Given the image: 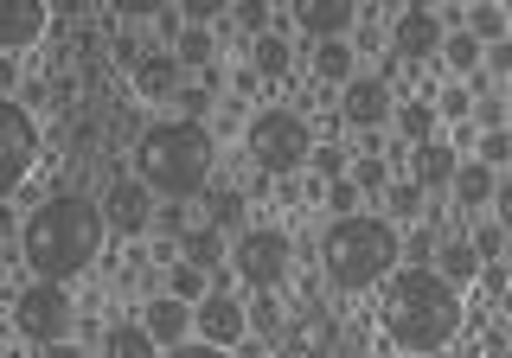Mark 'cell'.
<instances>
[{"label":"cell","mask_w":512,"mask_h":358,"mask_svg":"<svg viewBox=\"0 0 512 358\" xmlns=\"http://www.w3.org/2000/svg\"><path fill=\"white\" fill-rule=\"evenodd\" d=\"M269 352V339H244V346H237V358H263Z\"/></svg>","instance_id":"49"},{"label":"cell","mask_w":512,"mask_h":358,"mask_svg":"<svg viewBox=\"0 0 512 358\" xmlns=\"http://www.w3.org/2000/svg\"><path fill=\"white\" fill-rule=\"evenodd\" d=\"M128 90H135L141 103H173V96L186 90V64L173 52H148L135 71H128Z\"/></svg>","instance_id":"13"},{"label":"cell","mask_w":512,"mask_h":358,"mask_svg":"<svg viewBox=\"0 0 512 358\" xmlns=\"http://www.w3.org/2000/svg\"><path fill=\"white\" fill-rule=\"evenodd\" d=\"M167 358H237V352L212 346V339H186V346H167Z\"/></svg>","instance_id":"43"},{"label":"cell","mask_w":512,"mask_h":358,"mask_svg":"<svg viewBox=\"0 0 512 358\" xmlns=\"http://www.w3.org/2000/svg\"><path fill=\"white\" fill-rule=\"evenodd\" d=\"M250 327L269 339V346H282V333H288V314H282V301L276 295H256L250 301Z\"/></svg>","instance_id":"31"},{"label":"cell","mask_w":512,"mask_h":358,"mask_svg":"<svg viewBox=\"0 0 512 358\" xmlns=\"http://www.w3.org/2000/svg\"><path fill=\"white\" fill-rule=\"evenodd\" d=\"M468 358H493V352H468Z\"/></svg>","instance_id":"50"},{"label":"cell","mask_w":512,"mask_h":358,"mask_svg":"<svg viewBox=\"0 0 512 358\" xmlns=\"http://www.w3.org/2000/svg\"><path fill=\"white\" fill-rule=\"evenodd\" d=\"M32 160H39V128H32V109L13 103V96H0V186H20L32 173Z\"/></svg>","instance_id":"8"},{"label":"cell","mask_w":512,"mask_h":358,"mask_svg":"<svg viewBox=\"0 0 512 358\" xmlns=\"http://www.w3.org/2000/svg\"><path fill=\"white\" fill-rule=\"evenodd\" d=\"M167 295H180V301H192L199 307L212 288H205V269H192V263H173V275H167Z\"/></svg>","instance_id":"33"},{"label":"cell","mask_w":512,"mask_h":358,"mask_svg":"<svg viewBox=\"0 0 512 358\" xmlns=\"http://www.w3.org/2000/svg\"><path fill=\"white\" fill-rule=\"evenodd\" d=\"M455 205L461 211H474V205H493V192H500V179H493V167H480V160H461V173H455Z\"/></svg>","instance_id":"24"},{"label":"cell","mask_w":512,"mask_h":358,"mask_svg":"<svg viewBox=\"0 0 512 358\" xmlns=\"http://www.w3.org/2000/svg\"><path fill=\"white\" fill-rule=\"evenodd\" d=\"M154 231L186 237V231H199V224H192V211H186V205H160V211H154Z\"/></svg>","instance_id":"37"},{"label":"cell","mask_w":512,"mask_h":358,"mask_svg":"<svg viewBox=\"0 0 512 358\" xmlns=\"http://www.w3.org/2000/svg\"><path fill=\"white\" fill-rule=\"evenodd\" d=\"M352 186H359V192H391V160H384V154H359Z\"/></svg>","instance_id":"32"},{"label":"cell","mask_w":512,"mask_h":358,"mask_svg":"<svg viewBox=\"0 0 512 358\" xmlns=\"http://www.w3.org/2000/svg\"><path fill=\"white\" fill-rule=\"evenodd\" d=\"M442 45H448V26H442V13H429V7H410V13H397L391 20V58L397 64H429V58H442Z\"/></svg>","instance_id":"9"},{"label":"cell","mask_w":512,"mask_h":358,"mask_svg":"<svg viewBox=\"0 0 512 358\" xmlns=\"http://www.w3.org/2000/svg\"><path fill=\"white\" fill-rule=\"evenodd\" d=\"M314 148H320L314 122L301 116V109H288V103L256 109V116L244 122V154H250V167L263 179H295L314 160Z\"/></svg>","instance_id":"5"},{"label":"cell","mask_w":512,"mask_h":358,"mask_svg":"<svg viewBox=\"0 0 512 358\" xmlns=\"http://www.w3.org/2000/svg\"><path fill=\"white\" fill-rule=\"evenodd\" d=\"M180 263H192V269H231V243H224V231L218 224H199V231H186L180 237Z\"/></svg>","instance_id":"18"},{"label":"cell","mask_w":512,"mask_h":358,"mask_svg":"<svg viewBox=\"0 0 512 358\" xmlns=\"http://www.w3.org/2000/svg\"><path fill=\"white\" fill-rule=\"evenodd\" d=\"M45 96H52V84H20V96H13V103H26V109H45Z\"/></svg>","instance_id":"47"},{"label":"cell","mask_w":512,"mask_h":358,"mask_svg":"<svg viewBox=\"0 0 512 358\" xmlns=\"http://www.w3.org/2000/svg\"><path fill=\"white\" fill-rule=\"evenodd\" d=\"M141 327L160 339V352H167V346H186V339H192V301H180V295H148V307H141Z\"/></svg>","instance_id":"14"},{"label":"cell","mask_w":512,"mask_h":358,"mask_svg":"<svg viewBox=\"0 0 512 358\" xmlns=\"http://www.w3.org/2000/svg\"><path fill=\"white\" fill-rule=\"evenodd\" d=\"M135 179L160 199H199L218 186V135L199 122H154L135 135Z\"/></svg>","instance_id":"3"},{"label":"cell","mask_w":512,"mask_h":358,"mask_svg":"<svg viewBox=\"0 0 512 358\" xmlns=\"http://www.w3.org/2000/svg\"><path fill=\"white\" fill-rule=\"evenodd\" d=\"M320 269L340 295H365V288H384L397 269H404V237L391 231L372 211H352V218H333L327 237H320Z\"/></svg>","instance_id":"4"},{"label":"cell","mask_w":512,"mask_h":358,"mask_svg":"<svg viewBox=\"0 0 512 358\" xmlns=\"http://www.w3.org/2000/svg\"><path fill=\"white\" fill-rule=\"evenodd\" d=\"M506 122H512V103H506Z\"/></svg>","instance_id":"51"},{"label":"cell","mask_w":512,"mask_h":358,"mask_svg":"<svg viewBox=\"0 0 512 358\" xmlns=\"http://www.w3.org/2000/svg\"><path fill=\"white\" fill-rule=\"evenodd\" d=\"M397 135H404L410 141V148H423V141H436V96H410V103H397Z\"/></svg>","instance_id":"23"},{"label":"cell","mask_w":512,"mask_h":358,"mask_svg":"<svg viewBox=\"0 0 512 358\" xmlns=\"http://www.w3.org/2000/svg\"><path fill=\"white\" fill-rule=\"evenodd\" d=\"M154 186H141L135 173L116 179V186L103 192V218H109V231L116 237H141V231H154Z\"/></svg>","instance_id":"12"},{"label":"cell","mask_w":512,"mask_h":358,"mask_svg":"<svg viewBox=\"0 0 512 358\" xmlns=\"http://www.w3.org/2000/svg\"><path fill=\"white\" fill-rule=\"evenodd\" d=\"M397 116V96H391V84L384 77H352V84L340 90V122L352 128V135H378L384 122Z\"/></svg>","instance_id":"10"},{"label":"cell","mask_w":512,"mask_h":358,"mask_svg":"<svg viewBox=\"0 0 512 358\" xmlns=\"http://www.w3.org/2000/svg\"><path fill=\"white\" fill-rule=\"evenodd\" d=\"M39 358H90L84 346H71V339H64V346H39Z\"/></svg>","instance_id":"48"},{"label":"cell","mask_w":512,"mask_h":358,"mask_svg":"<svg viewBox=\"0 0 512 358\" xmlns=\"http://www.w3.org/2000/svg\"><path fill=\"white\" fill-rule=\"evenodd\" d=\"M327 205H333V218H352V211H359V186H352V173L327 186Z\"/></svg>","instance_id":"38"},{"label":"cell","mask_w":512,"mask_h":358,"mask_svg":"<svg viewBox=\"0 0 512 358\" xmlns=\"http://www.w3.org/2000/svg\"><path fill=\"white\" fill-rule=\"evenodd\" d=\"M436 250H442V237H436V231H423V224H410V237H404L410 269H436Z\"/></svg>","instance_id":"35"},{"label":"cell","mask_w":512,"mask_h":358,"mask_svg":"<svg viewBox=\"0 0 512 358\" xmlns=\"http://www.w3.org/2000/svg\"><path fill=\"white\" fill-rule=\"evenodd\" d=\"M173 103H180V122H199V128H205V116H212V109L224 103V96H218V71L192 77V84H186L180 96H173Z\"/></svg>","instance_id":"27"},{"label":"cell","mask_w":512,"mask_h":358,"mask_svg":"<svg viewBox=\"0 0 512 358\" xmlns=\"http://www.w3.org/2000/svg\"><path fill=\"white\" fill-rule=\"evenodd\" d=\"M474 250L487 256V263H500V250H506V231H500V224H480V231H474Z\"/></svg>","instance_id":"41"},{"label":"cell","mask_w":512,"mask_h":358,"mask_svg":"<svg viewBox=\"0 0 512 358\" xmlns=\"http://www.w3.org/2000/svg\"><path fill=\"white\" fill-rule=\"evenodd\" d=\"M45 32H52V13H45V7H20L7 20V32H0V52H32Z\"/></svg>","instance_id":"25"},{"label":"cell","mask_w":512,"mask_h":358,"mask_svg":"<svg viewBox=\"0 0 512 358\" xmlns=\"http://www.w3.org/2000/svg\"><path fill=\"white\" fill-rule=\"evenodd\" d=\"M468 109H474V103H468V84H448V90L436 96V116H448V122H461Z\"/></svg>","instance_id":"39"},{"label":"cell","mask_w":512,"mask_h":358,"mask_svg":"<svg viewBox=\"0 0 512 358\" xmlns=\"http://www.w3.org/2000/svg\"><path fill=\"white\" fill-rule=\"evenodd\" d=\"M186 26H205V32H212V20H218V0H186Z\"/></svg>","instance_id":"45"},{"label":"cell","mask_w":512,"mask_h":358,"mask_svg":"<svg viewBox=\"0 0 512 358\" xmlns=\"http://www.w3.org/2000/svg\"><path fill=\"white\" fill-rule=\"evenodd\" d=\"M244 218H250V192H244V186H224V179H218V186L205 192V224H218L224 237H231V231L244 237V231H250Z\"/></svg>","instance_id":"16"},{"label":"cell","mask_w":512,"mask_h":358,"mask_svg":"<svg viewBox=\"0 0 512 358\" xmlns=\"http://www.w3.org/2000/svg\"><path fill=\"white\" fill-rule=\"evenodd\" d=\"M410 154H416V186H423V192H429V186H436V192H442V186H455L461 154L448 148V141H423V148H410Z\"/></svg>","instance_id":"21"},{"label":"cell","mask_w":512,"mask_h":358,"mask_svg":"<svg viewBox=\"0 0 512 358\" xmlns=\"http://www.w3.org/2000/svg\"><path fill=\"white\" fill-rule=\"evenodd\" d=\"M13 327H20V339H32V346H64L71 327H77L71 282H32V288H20V301H13Z\"/></svg>","instance_id":"7"},{"label":"cell","mask_w":512,"mask_h":358,"mask_svg":"<svg viewBox=\"0 0 512 358\" xmlns=\"http://www.w3.org/2000/svg\"><path fill=\"white\" fill-rule=\"evenodd\" d=\"M487 77H512V39H500V45H487V64H480Z\"/></svg>","instance_id":"44"},{"label":"cell","mask_w":512,"mask_h":358,"mask_svg":"<svg viewBox=\"0 0 512 358\" xmlns=\"http://www.w3.org/2000/svg\"><path fill=\"white\" fill-rule=\"evenodd\" d=\"M468 32L480 45H500V39H512V13L493 7V0H480V7H468Z\"/></svg>","instance_id":"29"},{"label":"cell","mask_w":512,"mask_h":358,"mask_svg":"<svg viewBox=\"0 0 512 358\" xmlns=\"http://www.w3.org/2000/svg\"><path fill=\"white\" fill-rule=\"evenodd\" d=\"M173 58H180L186 64V71H218V39H212V32H205V26H186L180 32V45H173Z\"/></svg>","instance_id":"28"},{"label":"cell","mask_w":512,"mask_h":358,"mask_svg":"<svg viewBox=\"0 0 512 358\" xmlns=\"http://www.w3.org/2000/svg\"><path fill=\"white\" fill-rule=\"evenodd\" d=\"M244 64H250L256 77H263V84H269V77H288V71H295V45H288L282 32H263V39H244Z\"/></svg>","instance_id":"19"},{"label":"cell","mask_w":512,"mask_h":358,"mask_svg":"<svg viewBox=\"0 0 512 358\" xmlns=\"http://www.w3.org/2000/svg\"><path fill=\"white\" fill-rule=\"evenodd\" d=\"M384 211H391L397 224H416V218H423V186H416V179H391V192H384Z\"/></svg>","instance_id":"30"},{"label":"cell","mask_w":512,"mask_h":358,"mask_svg":"<svg viewBox=\"0 0 512 358\" xmlns=\"http://www.w3.org/2000/svg\"><path fill=\"white\" fill-rule=\"evenodd\" d=\"M192 339H212V346H224V352H237L250 339V307L237 301V295H205L199 307H192Z\"/></svg>","instance_id":"11"},{"label":"cell","mask_w":512,"mask_h":358,"mask_svg":"<svg viewBox=\"0 0 512 358\" xmlns=\"http://www.w3.org/2000/svg\"><path fill=\"white\" fill-rule=\"evenodd\" d=\"M352 20H359V7H352V0H301V7H295V26L308 32L314 45H327V39H346V32H352Z\"/></svg>","instance_id":"15"},{"label":"cell","mask_w":512,"mask_h":358,"mask_svg":"<svg viewBox=\"0 0 512 358\" xmlns=\"http://www.w3.org/2000/svg\"><path fill=\"white\" fill-rule=\"evenodd\" d=\"M308 64H314V77L320 84H333V90H346L352 77H359V52H352L346 39H327V45H308Z\"/></svg>","instance_id":"17"},{"label":"cell","mask_w":512,"mask_h":358,"mask_svg":"<svg viewBox=\"0 0 512 358\" xmlns=\"http://www.w3.org/2000/svg\"><path fill=\"white\" fill-rule=\"evenodd\" d=\"M103 199L90 192H52L26 211L20 224V256L32 269V282H77L96 256H103Z\"/></svg>","instance_id":"1"},{"label":"cell","mask_w":512,"mask_h":358,"mask_svg":"<svg viewBox=\"0 0 512 358\" xmlns=\"http://www.w3.org/2000/svg\"><path fill=\"white\" fill-rule=\"evenodd\" d=\"M237 26H244V39H263V32H269V7H263V0H244V7H237Z\"/></svg>","instance_id":"40"},{"label":"cell","mask_w":512,"mask_h":358,"mask_svg":"<svg viewBox=\"0 0 512 358\" xmlns=\"http://www.w3.org/2000/svg\"><path fill=\"white\" fill-rule=\"evenodd\" d=\"M103 358H167V352H160V339L141 320H122V327L103 333Z\"/></svg>","instance_id":"22"},{"label":"cell","mask_w":512,"mask_h":358,"mask_svg":"<svg viewBox=\"0 0 512 358\" xmlns=\"http://www.w3.org/2000/svg\"><path fill=\"white\" fill-rule=\"evenodd\" d=\"M442 64L455 71V84H461V77H480V64H487V45H480L474 32L461 26V32H448V45H442Z\"/></svg>","instance_id":"26"},{"label":"cell","mask_w":512,"mask_h":358,"mask_svg":"<svg viewBox=\"0 0 512 358\" xmlns=\"http://www.w3.org/2000/svg\"><path fill=\"white\" fill-rule=\"evenodd\" d=\"M474 116H480V135H487V128H506V103L487 96V103H474Z\"/></svg>","instance_id":"46"},{"label":"cell","mask_w":512,"mask_h":358,"mask_svg":"<svg viewBox=\"0 0 512 358\" xmlns=\"http://www.w3.org/2000/svg\"><path fill=\"white\" fill-rule=\"evenodd\" d=\"M461 288L442 282L436 269H397L384 282V301H378V327L397 352H442L448 339L461 333Z\"/></svg>","instance_id":"2"},{"label":"cell","mask_w":512,"mask_h":358,"mask_svg":"<svg viewBox=\"0 0 512 358\" xmlns=\"http://www.w3.org/2000/svg\"><path fill=\"white\" fill-rule=\"evenodd\" d=\"M308 173L327 179V186H333V179H346V173H352V167H346V148H340V141H320L314 160H308Z\"/></svg>","instance_id":"34"},{"label":"cell","mask_w":512,"mask_h":358,"mask_svg":"<svg viewBox=\"0 0 512 358\" xmlns=\"http://www.w3.org/2000/svg\"><path fill=\"white\" fill-rule=\"evenodd\" d=\"M480 269H487V256H480L468 237H442V250H436V275H442V282L468 288V282H480Z\"/></svg>","instance_id":"20"},{"label":"cell","mask_w":512,"mask_h":358,"mask_svg":"<svg viewBox=\"0 0 512 358\" xmlns=\"http://www.w3.org/2000/svg\"><path fill=\"white\" fill-rule=\"evenodd\" d=\"M474 160H480V167H506V160H512V135H506V128H487V135L474 141Z\"/></svg>","instance_id":"36"},{"label":"cell","mask_w":512,"mask_h":358,"mask_svg":"<svg viewBox=\"0 0 512 358\" xmlns=\"http://www.w3.org/2000/svg\"><path fill=\"white\" fill-rule=\"evenodd\" d=\"M288 269H295V243L282 231H269V224H250V231L231 243V275L250 295H276L288 282Z\"/></svg>","instance_id":"6"},{"label":"cell","mask_w":512,"mask_h":358,"mask_svg":"<svg viewBox=\"0 0 512 358\" xmlns=\"http://www.w3.org/2000/svg\"><path fill=\"white\" fill-rule=\"evenodd\" d=\"M493 224H500L506 243H512V173L500 179V192H493Z\"/></svg>","instance_id":"42"}]
</instances>
